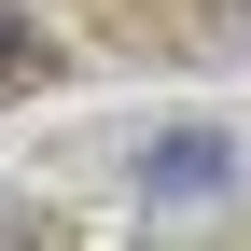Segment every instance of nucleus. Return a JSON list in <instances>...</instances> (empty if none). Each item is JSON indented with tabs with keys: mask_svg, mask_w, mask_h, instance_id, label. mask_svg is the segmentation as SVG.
Returning a JSON list of instances; mask_svg holds the SVG:
<instances>
[{
	"mask_svg": "<svg viewBox=\"0 0 251 251\" xmlns=\"http://www.w3.org/2000/svg\"><path fill=\"white\" fill-rule=\"evenodd\" d=\"M224 168H237V153L209 140V126H168V140L140 153V196H224Z\"/></svg>",
	"mask_w": 251,
	"mask_h": 251,
	"instance_id": "obj_1",
	"label": "nucleus"
},
{
	"mask_svg": "<svg viewBox=\"0 0 251 251\" xmlns=\"http://www.w3.org/2000/svg\"><path fill=\"white\" fill-rule=\"evenodd\" d=\"M0 84H42V28H28L14 0H0Z\"/></svg>",
	"mask_w": 251,
	"mask_h": 251,
	"instance_id": "obj_2",
	"label": "nucleus"
}]
</instances>
